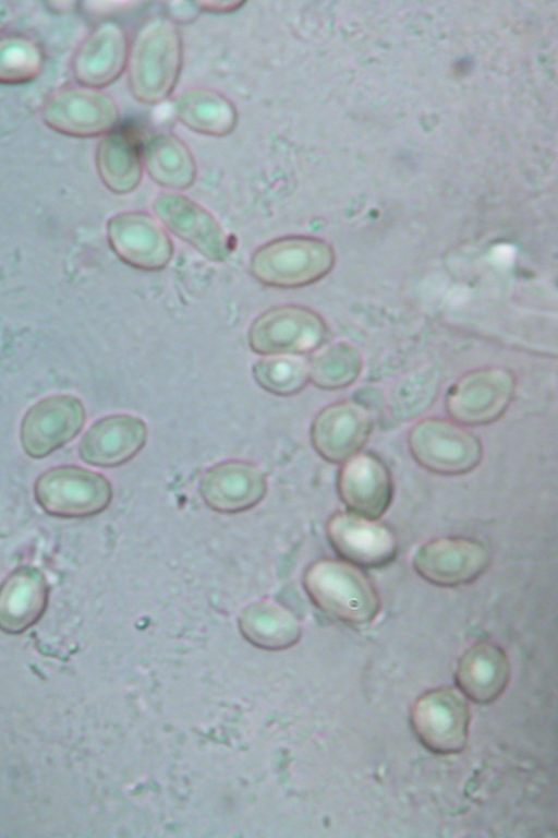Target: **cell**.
I'll use <instances>...</instances> for the list:
<instances>
[{"instance_id":"cell-1","label":"cell","mask_w":558,"mask_h":838,"mask_svg":"<svg viewBox=\"0 0 558 838\" xmlns=\"http://www.w3.org/2000/svg\"><path fill=\"white\" fill-rule=\"evenodd\" d=\"M183 40L177 23L158 16L144 22L130 44L128 83L133 97L156 105L174 91L183 67Z\"/></svg>"},{"instance_id":"cell-2","label":"cell","mask_w":558,"mask_h":838,"mask_svg":"<svg viewBox=\"0 0 558 838\" xmlns=\"http://www.w3.org/2000/svg\"><path fill=\"white\" fill-rule=\"evenodd\" d=\"M303 586L318 609L348 624H367L380 610L372 580L359 566L343 560H315L303 573Z\"/></svg>"},{"instance_id":"cell-3","label":"cell","mask_w":558,"mask_h":838,"mask_svg":"<svg viewBox=\"0 0 558 838\" xmlns=\"http://www.w3.org/2000/svg\"><path fill=\"white\" fill-rule=\"evenodd\" d=\"M336 253L325 240L288 235L259 246L251 255L248 272L259 284L298 289L325 278L333 268Z\"/></svg>"},{"instance_id":"cell-4","label":"cell","mask_w":558,"mask_h":838,"mask_svg":"<svg viewBox=\"0 0 558 838\" xmlns=\"http://www.w3.org/2000/svg\"><path fill=\"white\" fill-rule=\"evenodd\" d=\"M330 330L323 316L300 304L272 307L248 326L247 344L259 356H307L328 342Z\"/></svg>"},{"instance_id":"cell-5","label":"cell","mask_w":558,"mask_h":838,"mask_svg":"<svg viewBox=\"0 0 558 838\" xmlns=\"http://www.w3.org/2000/svg\"><path fill=\"white\" fill-rule=\"evenodd\" d=\"M34 498L48 515L85 518L96 516L109 507L113 489L102 474L76 465H62L37 477Z\"/></svg>"},{"instance_id":"cell-6","label":"cell","mask_w":558,"mask_h":838,"mask_svg":"<svg viewBox=\"0 0 558 838\" xmlns=\"http://www.w3.org/2000/svg\"><path fill=\"white\" fill-rule=\"evenodd\" d=\"M409 451L426 470L445 476L472 471L483 455L478 438L462 424L442 418L416 422L408 434Z\"/></svg>"},{"instance_id":"cell-7","label":"cell","mask_w":558,"mask_h":838,"mask_svg":"<svg viewBox=\"0 0 558 838\" xmlns=\"http://www.w3.org/2000/svg\"><path fill=\"white\" fill-rule=\"evenodd\" d=\"M515 391L513 373L501 367H485L462 375L448 390L445 408L462 426H485L508 409Z\"/></svg>"},{"instance_id":"cell-8","label":"cell","mask_w":558,"mask_h":838,"mask_svg":"<svg viewBox=\"0 0 558 838\" xmlns=\"http://www.w3.org/2000/svg\"><path fill=\"white\" fill-rule=\"evenodd\" d=\"M471 713L464 696L452 687L421 695L413 704L410 722L418 741L436 754L461 752L468 741Z\"/></svg>"},{"instance_id":"cell-9","label":"cell","mask_w":558,"mask_h":838,"mask_svg":"<svg viewBox=\"0 0 558 838\" xmlns=\"http://www.w3.org/2000/svg\"><path fill=\"white\" fill-rule=\"evenodd\" d=\"M41 116L51 130L73 137H95L116 129L117 103L106 93L85 86L63 87L44 103Z\"/></svg>"},{"instance_id":"cell-10","label":"cell","mask_w":558,"mask_h":838,"mask_svg":"<svg viewBox=\"0 0 558 838\" xmlns=\"http://www.w3.org/2000/svg\"><path fill=\"white\" fill-rule=\"evenodd\" d=\"M110 249L124 264L143 272L165 270L174 255L169 232L151 214L124 211L112 215L106 226Z\"/></svg>"},{"instance_id":"cell-11","label":"cell","mask_w":558,"mask_h":838,"mask_svg":"<svg viewBox=\"0 0 558 838\" xmlns=\"http://www.w3.org/2000/svg\"><path fill=\"white\" fill-rule=\"evenodd\" d=\"M151 206L155 217L168 232L210 262L227 261L230 254L229 237L206 207L177 191L160 192Z\"/></svg>"},{"instance_id":"cell-12","label":"cell","mask_w":558,"mask_h":838,"mask_svg":"<svg viewBox=\"0 0 558 838\" xmlns=\"http://www.w3.org/2000/svg\"><path fill=\"white\" fill-rule=\"evenodd\" d=\"M489 550L482 541L462 536L439 537L421 544L412 565L426 582L441 587L472 583L489 566Z\"/></svg>"},{"instance_id":"cell-13","label":"cell","mask_w":558,"mask_h":838,"mask_svg":"<svg viewBox=\"0 0 558 838\" xmlns=\"http://www.w3.org/2000/svg\"><path fill=\"white\" fill-rule=\"evenodd\" d=\"M85 421L86 410L78 397L70 394L45 397L23 416L20 426L23 451L32 458H44L74 440Z\"/></svg>"},{"instance_id":"cell-14","label":"cell","mask_w":558,"mask_h":838,"mask_svg":"<svg viewBox=\"0 0 558 838\" xmlns=\"http://www.w3.org/2000/svg\"><path fill=\"white\" fill-rule=\"evenodd\" d=\"M326 536L341 560L359 567H383L393 561L399 548L390 526L350 511L336 512L328 518Z\"/></svg>"},{"instance_id":"cell-15","label":"cell","mask_w":558,"mask_h":838,"mask_svg":"<svg viewBox=\"0 0 558 838\" xmlns=\"http://www.w3.org/2000/svg\"><path fill=\"white\" fill-rule=\"evenodd\" d=\"M373 418L357 402L341 400L327 405L314 417L310 440L314 451L326 462L342 464L361 452L373 431Z\"/></svg>"},{"instance_id":"cell-16","label":"cell","mask_w":558,"mask_h":838,"mask_svg":"<svg viewBox=\"0 0 558 838\" xmlns=\"http://www.w3.org/2000/svg\"><path fill=\"white\" fill-rule=\"evenodd\" d=\"M267 479L254 463L227 459L207 468L198 482L204 504L220 514H239L257 506L267 494Z\"/></svg>"},{"instance_id":"cell-17","label":"cell","mask_w":558,"mask_h":838,"mask_svg":"<svg viewBox=\"0 0 558 838\" xmlns=\"http://www.w3.org/2000/svg\"><path fill=\"white\" fill-rule=\"evenodd\" d=\"M337 491L348 511L378 519L391 504L392 477L377 455L359 452L341 464Z\"/></svg>"},{"instance_id":"cell-18","label":"cell","mask_w":558,"mask_h":838,"mask_svg":"<svg viewBox=\"0 0 558 838\" xmlns=\"http://www.w3.org/2000/svg\"><path fill=\"white\" fill-rule=\"evenodd\" d=\"M148 440L146 422L134 415L113 414L97 419L83 434L78 455L100 468L122 466L135 458Z\"/></svg>"},{"instance_id":"cell-19","label":"cell","mask_w":558,"mask_h":838,"mask_svg":"<svg viewBox=\"0 0 558 838\" xmlns=\"http://www.w3.org/2000/svg\"><path fill=\"white\" fill-rule=\"evenodd\" d=\"M130 44L121 25L105 22L80 45L72 62L75 80L99 89L116 82L126 70Z\"/></svg>"},{"instance_id":"cell-20","label":"cell","mask_w":558,"mask_h":838,"mask_svg":"<svg viewBox=\"0 0 558 838\" xmlns=\"http://www.w3.org/2000/svg\"><path fill=\"white\" fill-rule=\"evenodd\" d=\"M49 597L45 575L35 566L13 570L0 585V628L24 632L44 614Z\"/></svg>"},{"instance_id":"cell-21","label":"cell","mask_w":558,"mask_h":838,"mask_svg":"<svg viewBox=\"0 0 558 838\" xmlns=\"http://www.w3.org/2000/svg\"><path fill=\"white\" fill-rule=\"evenodd\" d=\"M510 678L507 654L498 645L480 642L460 658L456 682L461 693L478 704L496 701L506 690Z\"/></svg>"},{"instance_id":"cell-22","label":"cell","mask_w":558,"mask_h":838,"mask_svg":"<svg viewBox=\"0 0 558 838\" xmlns=\"http://www.w3.org/2000/svg\"><path fill=\"white\" fill-rule=\"evenodd\" d=\"M172 109L185 128L213 137L230 135L239 122L234 103L210 87L195 86L179 92L172 98Z\"/></svg>"},{"instance_id":"cell-23","label":"cell","mask_w":558,"mask_h":838,"mask_svg":"<svg viewBox=\"0 0 558 838\" xmlns=\"http://www.w3.org/2000/svg\"><path fill=\"white\" fill-rule=\"evenodd\" d=\"M141 153L144 171L158 185L179 192L194 184L196 160L178 135L171 132L151 134L141 146Z\"/></svg>"},{"instance_id":"cell-24","label":"cell","mask_w":558,"mask_h":838,"mask_svg":"<svg viewBox=\"0 0 558 838\" xmlns=\"http://www.w3.org/2000/svg\"><path fill=\"white\" fill-rule=\"evenodd\" d=\"M98 176L114 194L133 192L141 183L144 166L136 139L123 130H112L98 142L95 154Z\"/></svg>"},{"instance_id":"cell-25","label":"cell","mask_w":558,"mask_h":838,"mask_svg":"<svg viewBox=\"0 0 558 838\" xmlns=\"http://www.w3.org/2000/svg\"><path fill=\"white\" fill-rule=\"evenodd\" d=\"M307 366L310 383L324 391H336L359 378L363 359L353 345L338 342L317 350Z\"/></svg>"},{"instance_id":"cell-26","label":"cell","mask_w":558,"mask_h":838,"mask_svg":"<svg viewBox=\"0 0 558 838\" xmlns=\"http://www.w3.org/2000/svg\"><path fill=\"white\" fill-rule=\"evenodd\" d=\"M255 383L268 394L290 397L310 383L307 362L296 356H269L252 366Z\"/></svg>"},{"instance_id":"cell-27","label":"cell","mask_w":558,"mask_h":838,"mask_svg":"<svg viewBox=\"0 0 558 838\" xmlns=\"http://www.w3.org/2000/svg\"><path fill=\"white\" fill-rule=\"evenodd\" d=\"M44 68V51L22 35L0 37V84L20 85L35 80Z\"/></svg>"},{"instance_id":"cell-28","label":"cell","mask_w":558,"mask_h":838,"mask_svg":"<svg viewBox=\"0 0 558 838\" xmlns=\"http://www.w3.org/2000/svg\"><path fill=\"white\" fill-rule=\"evenodd\" d=\"M438 390L439 375L436 370L425 368L409 374L391 392V411L399 420H413L433 405Z\"/></svg>"},{"instance_id":"cell-29","label":"cell","mask_w":558,"mask_h":838,"mask_svg":"<svg viewBox=\"0 0 558 838\" xmlns=\"http://www.w3.org/2000/svg\"><path fill=\"white\" fill-rule=\"evenodd\" d=\"M240 625L245 635L259 642H292L300 634L293 615L271 603L248 606L241 614Z\"/></svg>"},{"instance_id":"cell-30","label":"cell","mask_w":558,"mask_h":838,"mask_svg":"<svg viewBox=\"0 0 558 838\" xmlns=\"http://www.w3.org/2000/svg\"><path fill=\"white\" fill-rule=\"evenodd\" d=\"M196 5L201 7V9L210 11V12H230L231 10H236L242 5V2L239 1H201L196 2Z\"/></svg>"},{"instance_id":"cell-31","label":"cell","mask_w":558,"mask_h":838,"mask_svg":"<svg viewBox=\"0 0 558 838\" xmlns=\"http://www.w3.org/2000/svg\"><path fill=\"white\" fill-rule=\"evenodd\" d=\"M14 19V10L5 2L0 1V32L5 29Z\"/></svg>"}]
</instances>
